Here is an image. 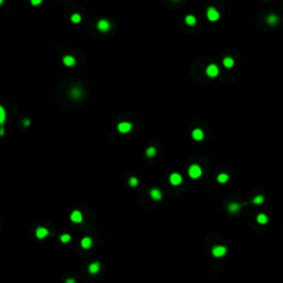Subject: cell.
I'll return each instance as SVG.
<instances>
[{
  "label": "cell",
  "instance_id": "30",
  "mask_svg": "<svg viewBox=\"0 0 283 283\" xmlns=\"http://www.w3.org/2000/svg\"><path fill=\"white\" fill-rule=\"evenodd\" d=\"M74 279H69L68 281H66V283H74Z\"/></svg>",
  "mask_w": 283,
  "mask_h": 283
},
{
  "label": "cell",
  "instance_id": "5",
  "mask_svg": "<svg viewBox=\"0 0 283 283\" xmlns=\"http://www.w3.org/2000/svg\"><path fill=\"white\" fill-rule=\"evenodd\" d=\"M218 73H219V69H218L217 65L211 64L207 68V74H208L210 78H215V76H217Z\"/></svg>",
  "mask_w": 283,
  "mask_h": 283
},
{
  "label": "cell",
  "instance_id": "27",
  "mask_svg": "<svg viewBox=\"0 0 283 283\" xmlns=\"http://www.w3.org/2000/svg\"><path fill=\"white\" fill-rule=\"evenodd\" d=\"M137 184H138V180H137L135 177L131 178V179H130V186H132V187H135V186H137Z\"/></svg>",
  "mask_w": 283,
  "mask_h": 283
},
{
  "label": "cell",
  "instance_id": "14",
  "mask_svg": "<svg viewBox=\"0 0 283 283\" xmlns=\"http://www.w3.org/2000/svg\"><path fill=\"white\" fill-rule=\"evenodd\" d=\"M100 270V263L99 262H94V263H91L89 266V271L91 273H97Z\"/></svg>",
  "mask_w": 283,
  "mask_h": 283
},
{
  "label": "cell",
  "instance_id": "3",
  "mask_svg": "<svg viewBox=\"0 0 283 283\" xmlns=\"http://www.w3.org/2000/svg\"><path fill=\"white\" fill-rule=\"evenodd\" d=\"M226 252H227V249H226L225 247H221V246L215 247V248L212 249V254L215 257H217V258H220V257L225 256Z\"/></svg>",
  "mask_w": 283,
  "mask_h": 283
},
{
  "label": "cell",
  "instance_id": "11",
  "mask_svg": "<svg viewBox=\"0 0 283 283\" xmlns=\"http://www.w3.org/2000/svg\"><path fill=\"white\" fill-rule=\"evenodd\" d=\"M63 63L65 65H68V66H72V65L75 64V59L71 55H66V57L63 58Z\"/></svg>",
  "mask_w": 283,
  "mask_h": 283
},
{
  "label": "cell",
  "instance_id": "9",
  "mask_svg": "<svg viewBox=\"0 0 283 283\" xmlns=\"http://www.w3.org/2000/svg\"><path fill=\"white\" fill-rule=\"evenodd\" d=\"M48 233H49L48 230H47L45 228H42V227L38 228L37 231H35V235H37V237L39 239H42V238H45V237H47Z\"/></svg>",
  "mask_w": 283,
  "mask_h": 283
},
{
  "label": "cell",
  "instance_id": "22",
  "mask_svg": "<svg viewBox=\"0 0 283 283\" xmlns=\"http://www.w3.org/2000/svg\"><path fill=\"white\" fill-rule=\"evenodd\" d=\"M71 95L74 97V99H78L80 96H81V91L78 89H73L71 91Z\"/></svg>",
  "mask_w": 283,
  "mask_h": 283
},
{
  "label": "cell",
  "instance_id": "6",
  "mask_svg": "<svg viewBox=\"0 0 283 283\" xmlns=\"http://www.w3.org/2000/svg\"><path fill=\"white\" fill-rule=\"evenodd\" d=\"M169 180H171V183L174 186H178L181 183V176L179 174H177V173H174V174H171Z\"/></svg>",
  "mask_w": 283,
  "mask_h": 283
},
{
  "label": "cell",
  "instance_id": "1",
  "mask_svg": "<svg viewBox=\"0 0 283 283\" xmlns=\"http://www.w3.org/2000/svg\"><path fill=\"white\" fill-rule=\"evenodd\" d=\"M201 174H202L201 168L198 165H191L190 168H189V176L191 178H199Z\"/></svg>",
  "mask_w": 283,
  "mask_h": 283
},
{
  "label": "cell",
  "instance_id": "19",
  "mask_svg": "<svg viewBox=\"0 0 283 283\" xmlns=\"http://www.w3.org/2000/svg\"><path fill=\"white\" fill-rule=\"evenodd\" d=\"M185 20H186V23H187L188 26H190V27L196 24V18H195L194 16H187Z\"/></svg>",
  "mask_w": 283,
  "mask_h": 283
},
{
  "label": "cell",
  "instance_id": "12",
  "mask_svg": "<svg viewBox=\"0 0 283 283\" xmlns=\"http://www.w3.org/2000/svg\"><path fill=\"white\" fill-rule=\"evenodd\" d=\"M192 137H194V140H201L204 138V133H202L199 128H197V130H195L194 132H192Z\"/></svg>",
  "mask_w": 283,
  "mask_h": 283
},
{
  "label": "cell",
  "instance_id": "4",
  "mask_svg": "<svg viewBox=\"0 0 283 283\" xmlns=\"http://www.w3.org/2000/svg\"><path fill=\"white\" fill-rule=\"evenodd\" d=\"M207 17L210 21H216L219 19V12L216 10L215 8H209L207 12Z\"/></svg>",
  "mask_w": 283,
  "mask_h": 283
},
{
  "label": "cell",
  "instance_id": "2",
  "mask_svg": "<svg viewBox=\"0 0 283 283\" xmlns=\"http://www.w3.org/2000/svg\"><path fill=\"white\" fill-rule=\"evenodd\" d=\"M117 128H118V131L121 132V133H128L131 130H132V124L128 123V122H123V123H119L118 126H117Z\"/></svg>",
  "mask_w": 283,
  "mask_h": 283
},
{
  "label": "cell",
  "instance_id": "10",
  "mask_svg": "<svg viewBox=\"0 0 283 283\" xmlns=\"http://www.w3.org/2000/svg\"><path fill=\"white\" fill-rule=\"evenodd\" d=\"M266 22H268V24H270V26H275V24L279 22V18H278V16H275V14H270L269 17L266 18Z\"/></svg>",
  "mask_w": 283,
  "mask_h": 283
},
{
  "label": "cell",
  "instance_id": "23",
  "mask_svg": "<svg viewBox=\"0 0 283 283\" xmlns=\"http://www.w3.org/2000/svg\"><path fill=\"white\" fill-rule=\"evenodd\" d=\"M5 118H6V114H5L4 107H0V123H5Z\"/></svg>",
  "mask_w": 283,
  "mask_h": 283
},
{
  "label": "cell",
  "instance_id": "26",
  "mask_svg": "<svg viewBox=\"0 0 283 283\" xmlns=\"http://www.w3.org/2000/svg\"><path fill=\"white\" fill-rule=\"evenodd\" d=\"M155 153H156V149H155L154 147H149V148L147 149V152H146L147 156H148V157H153L154 155H155Z\"/></svg>",
  "mask_w": 283,
  "mask_h": 283
},
{
  "label": "cell",
  "instance_id": "24",
  "mask_svg": "<svg viewBox=\"0 0 283 283\" xmlns=\"http://www.w3.org/2000/svg\"><path fill=\"white\" fill-rule=\"evenodd\" d=\"M71 21H72V22H74V23H78V22H80V21H81V16H80V14H73V16L71 17Z\"/></svg>",
  "mask_w": 283,
  "mask_h": 283
},
{
  "label": "cell",
  "instance_id": "15",
  "mask_svg": "<svg viewBox=\"0 0 283 283\" xmlns=\"http://www.w3.org/2000/svg\"><path fill=\"white\" fill-rule=\"evenodd\" d=\"M81 245H82V247L84 249H89L90 247L92 246V240L90 238H88V237H85V238H83Z\"/></svg>",
  "mask_w": 283,
  "mask_h": 283
},
{
  "label": "cell",
  "instance_id": "20",
  "mask_svg": "<svg viewBox=\"0 0 283 283\" xmlns=\"http://www.w3.org/2000/svg\"><path fill=\"white\" fill-rule=\"evenodd\" d=\"M229 177L227 174H220L218 176V181L219 183H221V184H223V183H226V181H228Z\"/></svg>",
  "mask_w": 283,
  "mask_h": 283
},
{
  "label": "cell",
  "instance_id": "29",
  "mask_svg": "<svg viewBox=\"0 0 283 283\" xmlns=\"http://www.w3.org/2000/svg\"><path fill=\"white\" fill-rule=\"evenodd\" d=\"M29 124H30V121H29V119H26V121H24V125H26V126H28Z\"/></svg>",
  "mask_w": 283,
  "mask_h": 283
},
{
  "label": "cell",
  "instance_id": "7",
  "mask_svg": "<svg viewBox=\"0 0 283 283\" xmlns=\"http://www.w3.org/2000/svg\"><path fill=\"white\" fill-rule=\"evenodd\" d=\"M71 220L73 222H81L82 221V214L80 211H78V210H75V211H73L71 214Z\"/></svg>",
  "mask_w": 283,
  "mask_h": 283
},
{
  "label": "cell",
  "instance_id": "21",
  "mask_svg": "<svg viewBox=\"0 0 283 283\" xmlns=\"http://www.w3.org/2000/svg\"><path fill=\"white\" fill-rule=\"evenodd\" d=\"M263 201H264V198H263V196L259 195V196H257V197L253 199V204H256V205H261Z\"/></svg>",
  "mask_w": 283,
  "mask_h": 283
},
{
  "label": "cell",
  "instance_id": "25",
  "mask_svg": "<svg viewBox=\"0 0 283 283\" xmlns=\"http://www.w3.org/2000/svg\"><path fill=\"white\" fill-rule=\"evenodd\" d=\"M60 239H61V241L63 242V243H66V242H69L70 240H71V235L65 233V235H62Z\"/></svg>",
  "mask_w": 283,
  "mask_h": 283
},
{
  "label": "cell",
  "instance_id": "18",
  "mask_svg": "<svg viewBox=\"0 0 283 283\" xmlns=\"http://www.w3.org/2000/svg\"><path fill=\"white\" fill-rule=\"evenodd\" d=\"M223 64H225L226 68H231V66H233V64H235V62H233V59L232 58H225V60H223Z\"/></svg>",
  "mask_w": 283,
  "mask_h": 283
},
{
  "label": "cell",
  "instance_id": "8",
  "mask_svg": "<svg viewBox=\"0 0 283 283\" xmlns=\"http://www.w3.org/2000/svg\"><path fill=\"white\" fill-rule=\"evenodd\" d=\"M97 29H99V30H101V31H107L109 29V21H106V20L99 21V23H97Z\"/></svg>",
  "mask_w": 283,
  "mask_h": 283
},
{
  "label": "cell",
  "instance_id": "17",
  "mask_svg": "<svg viewBox=\"0 0 283 283\" xmlns=\"http://www.w3.org/2000/svg\"><path fill=\"white\" fill-rule=\"evenodd\" d=\"M257 221L259 222V223H261V225H264V223L268 222V217H266L264 214H260V215L257 217Z\"/></svg>",
  "mask_w": 283,
  "mask_h": 283
},
{
  "label": "cell",
  "instance_id": "16",
  "mask_svg": "<svg viewBox=\"0 0 283 283\" xmlns=\"http://www.w3.org/2000/svg\"><path fill=\"white\" fill-rule=\"evenodd\" d=\"M150 196H152L154 199L159 200L160 198H161V192H160L158 189H152V190H150Z\"/></svg>",
  "mask_w": 283,
  "mask_h": 283
},
{
  "label": "cell",
  "instance_id": "13",
  "mask_svg": "<svg viewBox=\"0 0 283 283\" xmlns=\"http://www.w3.org/2000/svg\"><path fill=\"white\" fill-rule=\"evenodd\" d=\"M239 209H240V205H239V204H235V202H232V204H230V205L228 206V210L231 212V214L238 212Z\"/></svg>",
  "mask_w": 283,
  "mask_h": 283
},
{
  "label": "cell",
  "instance_id": "28",
  "mask_svg": "<svg viewBox=\"0 0 283 283\" xmlns=\"http://www.w3.org/2000/svg\"><path fill=\"white\" fill-rule=\"evenodd\" d=\"M39 4H41V0H32V5H39Z\"/></svg>",
  "mask_w": 283,
  "mask_h": 283
}]
</instances>
